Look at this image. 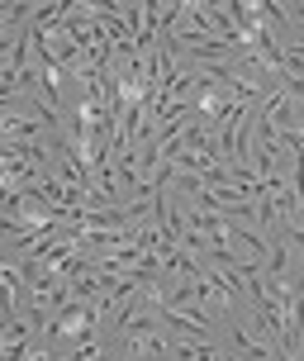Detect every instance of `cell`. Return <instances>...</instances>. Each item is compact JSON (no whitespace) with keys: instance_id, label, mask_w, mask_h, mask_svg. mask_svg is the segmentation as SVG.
<instances>
[{"instance_id":"cell-1","label":"cell","mask_w":304,"mask_h":361,"mask_svg":"<svg viewBox=\"0 0 304 361\" xmlns=\"http://www.w3.org/2000/svg\"><path fill=\"white\" fill-rule=\"evenodd\" d=\"M43 128H48V124H43ZM43 128H38V119L5 114V124H0V138H43Z\"/></svg>"}]
</instances>
